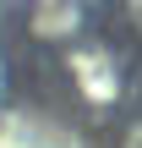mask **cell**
<instances>
[{"label":"cell","mask_w":142,"mask_h":148,"mask_svg":"<svg viewBox=\"0 0 142 148\" xmlns=\"http://www.w3.org/2000/svg\"><path fill=\"white\" fill-rule=\"evenodd\" d=\"M93 16L99 5L93 0H27V33L38 44H82L93 38Z\"/></svg>","instance_id":"1"},{"label":"cell","mask_w":142,"mask_h":148,"mask_svg":"<svg viewBox=\"0 0 142 148\" xmlns=\"http://www.w3.org/2000/svg\"><path fill=\"white\" fill-rule=\"evenodd\" d=\"M120 148H142V121H131V126H126V143Z\"/></svg>","instance_id":"3"},{"label":"cell","mask_w":142,"mask_h":148,"mask_svg":"<svg viewBox=\"0 0 142 148\" xmlns=\"http://www.w3.org/2000/svg\"><path fill=\"white\" fill-rule=\"evenodd\" d=\"M66 66H71V77H77V88H82L88 99H99V104L115 99L120 82H126V60H120V49L104 44V38L71 44V49H66Z\"/></svg>","instance_id":"2"}]
</instances>
